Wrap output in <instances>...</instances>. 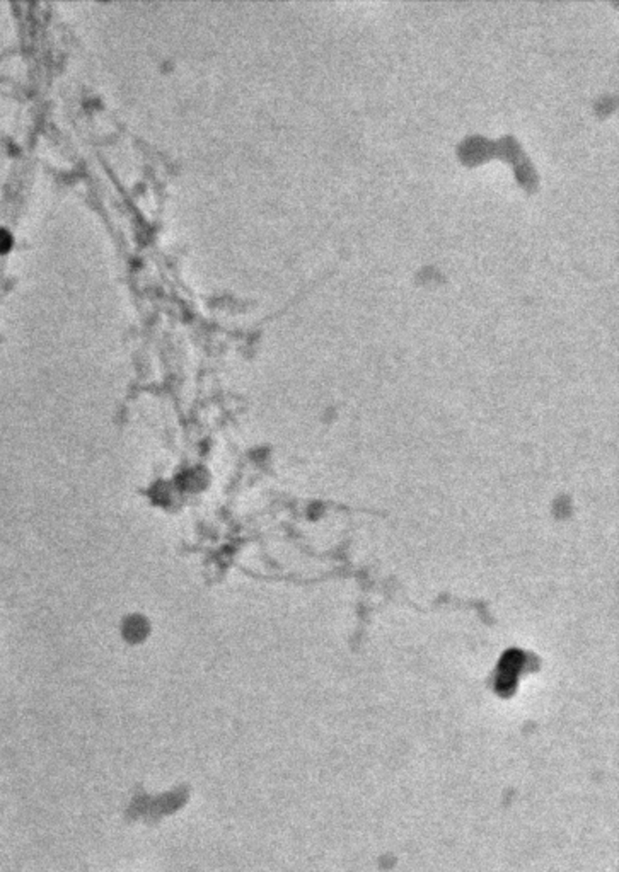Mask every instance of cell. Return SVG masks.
I'll return each instance as SVG.
<instances>
[{"label":"cell","mask_w":619,"mask_h":872,"mask_svg":"<svg viewBox=\"0 0 619 872\" xmlns=\"http://www.w3.org/2000/svg\"><path fill=\"white\" fill-rule=\"evenodd\" d=\"M126 638L128 639H135L139 643L140 639L149 632V626L145 624V620H140V619H135V620H126Z\"/></svg>","instance_id":"obj_1"}]
</instances>
